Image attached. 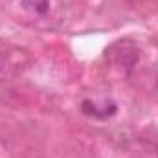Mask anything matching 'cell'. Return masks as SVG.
I'll return each instance as SVG.
<instances>
[{
    "mask_svg": "<svg viewBox=\"0 0 158 158\" xmlns=\"http://www.w3.org/2000/svg\"><path fill=\"white\" fill-rule=\"evenodd\" d=\"M26 4L31 9H35L37 13H46L48 9V0H26Z\"/></svg>",
    "mask_w": 158,
    "mask_h": 158,
    "instance_id": "1",
    "label": "cell"
}]
</instances>
